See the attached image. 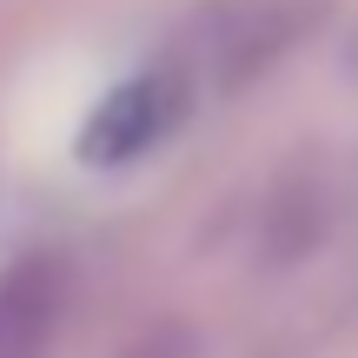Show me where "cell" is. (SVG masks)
Here are the masks:
<instances>
[{
    "label": "cell",
    "mask_w": 358,
    "mask_h": 358,
    "mask_svg": "<svg viewBox=\"0 0 358 358\" xmlns=\"http://www.w3.org/2000/svg\"><path fill=\"white\" fill-rule=\"evenodd\" d=\"M66 319V259L20 252L0 272V358H47Z\"/></svg>",
    "instance_id": "obj_3"
},
{
    "label": "cell",
    "mask_w": 358,
    "mask_h": 358,
    "mask_svg": "<svg viewBox=\"0 0 358 358\" xmlns=\"http://www.w3.org/2000/svg\"><path fill=\"white\" fill-rule=\"evenodd\" d=\"M120 358H199V345H192L186 325H173V319H166V325H153V332H140Z\"/></svg>",
    "instance_id": "obj_4"
},
{
    "label": "cell",
    "mask_w": 358,
    "mask_h": 358,
    "mask_svg": "<svg viewBox=\"0 0 358 358\" xmlns=\"http://www.w3.org/2000/svg\"><path fill=\"white\" fill-rule=\"evenodd\" d=\"M319 13H325L319 0H213L192 20V40L179 60L206 93H239L259 73H272L319 27Z\"/></svg>",
    "instance_id": "obj_1"
},
{
    "label": "cell",
    "mask_w": 358,
    "mask_h": 358,
    "mask_svg": "<svg viewBox=\"0 0 358 358\" xmlns=\"http://www.w3.org/2000/svg\"><path fill=\"white\" fill-rule=\"evenodd\" d=\"M192 100H199V80L186 73L179 53L146 66V73H133V80H120L80 127V159L87 166H133V159H146L153 146H166L179 133Z\"/></svg>",
    "instance_id": "obj_2"
}]
</instances>
